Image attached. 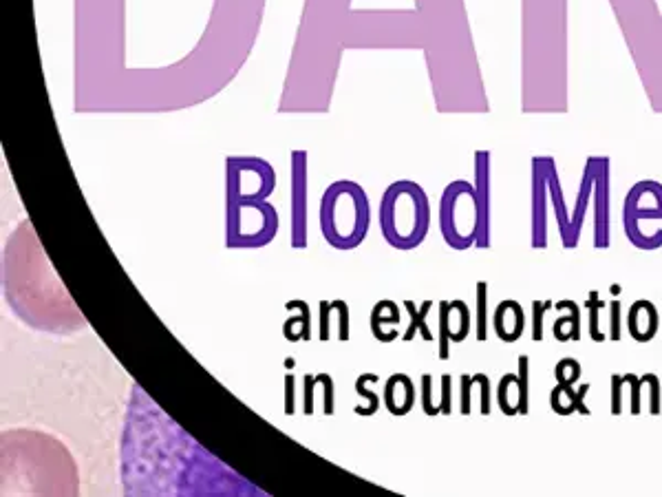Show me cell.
<instances>
[{
    "label": "cell",
    "mask_w": 662,
    "mask_h": 497,
    "mask_svg": "<svg viewBox=\"0 0 662 497\" xmlns=\"http://www.w3.org/2000/svg\"><path fill=\"white\" fill-rule=\"evenodd\" d=\"M658 327H660V316H658L656 305L647 299L634 301L632 308H629V312H627L629 336H632L638 343H649L651 338L658 334Z\"/></svg>",
    "instance_id": "5bb4252c"
},
{
    "label": "cell",
    "mask_w": 662,
    "mask_h": 497,
    "mask_svg": "<svg viewBox=\"0 0 662 497\" xmlns=\"http://www.w3.org/2000/svg\"><path fill=\"white\" fill-rule=\"evenodd\" d=\"M276 188V173L261 157H228L226 195L228 202H268Z\"/></svg>",
    "instance_id": "5b68a950"
},
{
    "label": "cell",
    "mask_w": 662,
    "mask_h": 497,
    "mask_svg": "<svg viewBox=\"0 0 662 497\" xmlns=\"http://www.w3.org/2000/svg\"><path fill=\"white\" fill-rule=\"evenodd\" d=\"M552 308V301H532V341H543V319Z\"/></svg>",
    "instance_id": "484cf974"
},
{
    "label": "cell",
    "mask_w": 662,
    "mask_h": 497,
    "mask_svg": "<svg viewBox=\"0 0 662 497\" xmlns=\"http://www.w3.org/2000/svg\"><path fill=\"white\" fill-rule=\"evenodd\" d=\"M292 248H307V153H292Z\"/></svg>",
    "instance_id": "ba28073f"
},
{
    "label": "cell",
    "mask_w": 662,
    "mask_h": 497,
    "mask_svg": "<svg viewBox=\"0 0 662 497\" xmlns=\"http://www.w3.org/2000/svg\"><path fill=\"white\" fill-rule=\"evenodd\" d=\"M318 385V380L316 376L312 374H305L303 378V411H305V416H312L314 414V389Z\"/></svg>",
    "instance_id": "f546056e"
},
{
    "label": "cell",
    "mask_w": 662,
    "mask_h": 497,
    "mask_svg": "<svg viewBox=\"0 0 662 497\" xmlns=\"http://www.w3.org/2000/svg\"><path fill=\"white\" fill-rule=\"evenodd\" d=\"M371 204L360 184L338 179L329 184L320 199V232L336 250H354L367 239Z\"/></svg>",
    "instance_id": "7a4b0ae2"
},
{
    "label": "cell",
    "mask_w": 662,
    "mask_h": 497,
    "mask_svg": "<svg viewBox=\"0 0 662 497\" xmlns=\"http://www.w3.org/2000/svg\"><path fill=\"white\" fill-rule=\"evenodd\" d=\"M654 219H662V184L654 179H643L629 188L623 206L625 235L636 248L640 243V224Z\"/></svg>",
    "instance_id": "8992f818"
},
{
    "label": "cell",
    "mask_w": 662,
    "mask_h": 497,
    "mask_svg": "<svg viewBox=\"0 0 662 497\" xmlns=\"http://www.w3.org/2000/svg\"><path fill=\"white\" fill-rule=\"evenodd\" d=\"M404 308L409 310L411 314V325H409V330L407 334H404L402 338L404 341H413L415 338V332H422V338L424 341H433V334L429 330V323H426V316H429L431 308H433V301H424L420 308L418 305H415L413 301H404Z\"/></svg>",
    "instance_id": "44dd1931"
},
{
    "label": "cell",
    "mask_w": 662,
    "mask_h": 497,
    "mask_svg": "<svg viewBox=\"0 0 662 497\" xmlns=\"http://www.w3.org/2000/svg\"><path fill=\"white\" fill-rule=\"evenodd\" d=\"M440 230L453 250L473 248L479 237V204L477 190L466 179L444 188L440 197Z\"/></svg>",
    "instance_id": "3957f363"
},
{
    "label": "cell",
    "mask_w": 662,
    "mask_h": 497,
    "mask_svg": "<svg viewBox=\"0 0 662 497\" xmlns=\"http://www.w3.org/2000/svg\"><path fill=\"white\" fill-rule=\"evenodd\" d=\"M320 383H323V411H325V416H331L334 414V380H331L329 374H318L316 376Z\"/></svg>",
    "instance_id": "4dcf8cb0"
},
{
    "label": "cell",
    "mask_w": 662,
    "mask_h": 497,
    "mask_svg": "<svg viewBox=\"0 0 662 497\" xmlns=\"http://www.w3.org/2000/svg\"><path fill=\"white\" fill-rule=\"evenodd\" d=\"M640 380L649 387V414L651 416H660V380L656 374H645L640 376Z\"/></svg>",
    "instance_id": "4316f807"
},
{
    "label": "cell",
    "mask_w": 662,
    "mask_h": 497,
    "mask_svg": "<svg viewBox=\"0 0 662 497\" xmlns=\"http://www.w3.org/2000/svg\"><path fill=\"white\" fill-rule=\"evenodd\" d=\"M279 215L270 202H228L226 246L230 250H254L274 241Z\"/></svg>",
    "instance_id": "277c9868"
},
{
    "label": "cell",
    "mask_w": 662,
    "mask_h": 497,
    "mask_svg": "<svg viewBox=\"0 0 662 497\" xmlns=\"http://www.w3.org/2000/svg\"><path fill=\"white\" fill-rule=\"evenodd\" d=\"M329 321H331V301H320V341H329L331 338Z\"/></svg>",
    "instance_id": "e575fe53"
},
{
    "label": "cell",
    "mask_w": 662,
    "mask_h": 497,
    "mask_svg": "<svg viewBox=\"0 0 662 497\" xmlns=\"http://www.w3.org/2000/svg\"><path fill=\"white\" fill-rule=\"evenodd\" d=\"M331 310L338 312V338L340 341H349V305L345 301H331Z\"/></svg>",
    "instance_id": "83f0119b"
},
{
    "label": "cell",
    "mask_w": 662,
    "mask_h": 497,
    "mask_svg": "<svg viewBox=\"0 0 662 497\" xmlns=\"http://www.w3.org/2000/svg\"><path fill=\"white\" fill-rule=\"evenodd\" d=\"M285 305H292V308L298 310L296 316H292V319H287L285 325H283V334L287 341H309V338H312V316H309V305L305 301H290V303H285Z\"/></svg>",
    "instance_id": "ffe728a7"
},
{
    "label": "cell",
    "mask_w": 662,
    "mask_h": 497,
    "mask_svg": "<svg viewBox=\"0 0 662 497\" xmlns=\"http://www.w3.org/2000/svg\"><path fill=\"white\" fill-rule=\"evenodd\" d=\"M554 378H557L559 385H576L581 378V365L574 358H563V361L557 363L554 367Z\"/></svg>",
    "instance_id": "d4e9b609"
},
{
    "label": "cell",
    "mask_w": 662,
    "mask_h": 497,
    "mask_svg": "<svg viewBox=\"0 0 662 497\" xmlns=\"http://www.w3.org/2000/svg\"><path fill=\"white\" fill-rule=\"evenodd\" d=\"M594 160V190H596V221H594V248H610V160L592 157Z\"/></svg>",
    "instance_id": "9c48e42d"
},
{
    "label": "cell",
    "mask_w": 662,
    "mask_h": 497,
    "mask_svg": "<svg viewBox=\"0 0 662 497\" xmlns=\"http://www.w3.org/2000/svg\"><path fill=\"white\" fill-rule=\"evenodd\" d=\"M530 358L519 356L517 374H506L499 380L497 400L506 416H526L530 411Z\"/></svg>",
    "instance_id": "52a82bcc"
},
{
    "label": "cell",
    "mask_w": 662,
    "mask_h": 497,
    "mask_svg": "<svg viewBox=\"0 0 662 497\" xmlns=\"http://www.w3.org/2000/svg\"><path fill=\"white\" fill-rule=\"evenodd\" d=\"M402 321L400 308L393 301L384 299L371 310V332L380 343H391L400 336L398 325Z\"/></svg>",
    "instance_id": "e0dca14e"
},
{
    "label": "cell",
    "mask_w": 662,
    "mask_h": 497,
    "mask_svg": "<svg viewBox=\"0 0 662 497\" xmlns=\"http://www.w3.org/2000/svg\"><path fill=\"white\" fill-rule=\"evenodd\" d=\"M415 403V387L407 374H393L384 385V407L391 416H407Z\"/></svg>",
    "instance_id": "2e32d148"
},
{
    "label": "cell",
    "mask_w": 662,
    "mask_h": 497,
    "mask_svg": "<svg viewBox=\"0 0 662 497\" xmlns=\"http://www.w3.org/2000/svg\"><path fill=\"white\" fill-rule=\"evenodd\" d=\"M475 190L479 204V237L477 248L486 250L490 246V153H475Z\"/></svg>",
    "instance_id": "7c38bea8"
},
{
    "label": "cell",
    "mask_w": 662,
    "mask_h": 497,
    "mask_svg": "<svg viewBox=\"0 0 662 497\" xmlns=\"http://www.w3.org/2000/svg\"><path fill=\"white\" fill-rule=\"evenodd\" d=\"M554 308H557L559 312H568V314H563V316H559L557 321H554V325H552L554 338H557V341H561V343L581 341V310H579V305H576L570 299H565V301L554 303Z\"/></svg>",
    "instance_id": "d6986e66"
},
{
    "label": "cell",
    "mask_w": 662,
    "mask_h": 497,
    "mask_svg": "<svg viewBox=\"0 0 662 497\" xmlns=\"http://www.w3.org/2000/svg\"><path fill=\"white\" fill-rule=\"evenodd\" d=\"M471 332V310L464 301H442L440 303V361H446L448 343H462Z\"/></svg>",
    "instance_id": "30bf717a"
},
{
    "label": "cell",
    "mask_w": 662,
    "mask_h": 497,
    "mask_svg": "<svg viewBox=\"0 0 662 497\" xmlns=\"http://www.w3.org/2000/svg\"><path fill=\"white\" fill-rule=\"evenodd\" d=\"M380 230L384 241L395 250H415L429 235L431 228V204L426 190L400 179L384 190L380 202Z\"/></svg>",
    "instance_id": "6da1fadb"
},
{
    "label": "cell",
    "mask_w": 662,
    "mask_h": 497,
    "mask_svg": "<svg viewBox=\"0 0 662 497\" xmlns=\"http://www.w3.org/2000/svg\"><path fill=\"white\" fill-rule=\"evenodd\" d=\"M477 338L486 341L488 338V283H477Z\"/></svg>",
    "instance_id": "cb8c5ba5"
},
{
    "label": "cell",
    "mask_w": 662,
    "mask_h": 497,
    "mask_svg": "<svg viewBox=\"0 0 662 497\" xmlns=\"http://www.w3.org/2000/svg\"><path fill=\"white\" fill-rule=\"evenodd\" d=\"M548 184L541 157L532 160V248L548 246Z\"/></svg>",
    "instance_id": "8fae6325"
},
{
    "label": "cell",
    "mask_w": 662,
    "mask_h": 497,
    "mask_svg": "<svg viewBox=\"0 0 662 497\" xmlns=\"http://www.w3.org/2000/svg\"><path fill=\"white\" fill-rule=\"evenodd\" d=\"M285 414H294V376H285Z\"/></svg>",
    "instance_id": "f35d334b"
},
{
    "label": "cell",
    "mask_w": 662,
    "mask_h": 497,
    "mask_svg": "<svg viewBox=\"0 0 662 497\" xmlns=\"http://www.w3.org/2000/svg\"><path fill=\"white\" fill-rule=\"evenodd\" d=\"M479 380V400H482V416L490 414V378L486 374H477Z\"/></svg>",
    "instance_id": "d590c367"
},
{
    "label": "cell",
    "mask_w": 662,
    "mask_h": 497,
    "mask_svg": "<svg viewBox=\"0 0 662 497\" xmlns=\"http://www.w3.org/2000/svg\"><path fill=\"white\" fill-rule=\"evenodd\" d=\"M585 308L587 314H590V323H587V332H590V338L594 343H603L605 338V330H601V312H605V301H601V294L599 290H592L590 296H587L585 301Z\"/></svg>",
    "instance_id": "7402d4cb"
},
{
    "label": "cell",
    "mask_w": 662,
    "mask_h": 497,
    "mask_svg": "<svg viewBox=\"0 0 662 497\" xmlns=\"http://www.w3.org/2000/svg\"><path fill=\"white\" fill-rule=\"evenodd\" d=\"M621 301L610 303V338L612 341H621Z\"/></svg>",
    "instance_id": "836d02e7"
},
{
    "label": "cell",
    "mask_w": 662,
    "mask_h": 497,
    "mask_svg": "<svg viewBox=\"0 0 662 497\" xmlns=\"http://www.w3.org/2000/svg\"><path fill=\"white\" fill-rule=\"evenodd\" d=\"M369 380H378V374H360L356 380V394L367 400V405H358L354 411L358 416H373L380 409V398L376 396V391L367 389Z\"/></svg>",
    "instance_id": "603a6c76"
},
{
    "label": "cell",
    "mask_w": 662,
    "mask_h": 497,
    "mask_svg": "<svg viewBox=\"0 0 662 497\" xmlns=\"http://www.w3.org/2000/svg\"><path fill=\"white\" fill-rule=\"evenodd\" d=\"M623 376H612V416H621L623 411Z\"/></svg>",
    "instance_id": "d6a6232c"
},
{
    "label": "cell",
    "mask_w": 662,
    "mask_h": 497,
    "mask_svg": "<svg viewBox=\"0 0 662 497\" xmlns=\"http://www.w3.org/2000/svg\"><path fill=\"white\" fill-rule=\"evenodd\" d=\"M451 385L453 378L451 376H442V400H440V414L451 416L453 403H451Z\"/></svg>",
    "instance_id": "74e56055"
},
{
    "label": "cell",
    "mask_w": 662,
    "mask_h": 497,
    "mask_svg": "<svg viewBox=\"0 0 662 497\" xmlns=\"http://www.w3.org/2000/svg\"><path fill=\"white\" fill-rule=\"evenodd\" d=\"M543 162V171H546V184H548V195L552 197V206L557 210V221H559V232H561V243L565 250H574L579 246V235L574 232L572 226V217L565 213V202L561 195V184L557 177V164H554L552 157H541Z\"/></svg>",
    "instance_id": "4fadbf2b"
},
{
    "label": "cell",
    "mask_w": 662,
    "mask_h": 497,
    "mask_svg": "<svg viewBox=\"0 0 662 497\" xmlns=\"http://www.w3.org/2000/svg\"><path fill=\"white\" fill-rule=\"evenodd\" d=\"M493 327L504 343L519 341L523 330H526V314H523L521 305L512 299L501 301L493 316Z\"/></svg>",
    "instance_id": "9a60e30c"
},
{
    "label": "cell",
    "mask_w": 662,
    "mask_h": 497,
    "mask_svg": "<svg viewBox=\"0 0 662 497\" xmlns=\"http://www.w3.org/2000/svg\"><path fill=\"white\" fill-rule=\"evenodd\" d=\"M431 394H433L431 376L424 374L422 376V409H424L426 416H437V414H440V409H437V405H433Z\"/></svg>",
    "instance_id": "1f68e13d"
},
{
    "label": "cell",
    "mask_w": 662,
    "mask_h": 497,
    "mask_svg": "<svg viewBox=\"0 0 662 497\" xmlns=\"http://www.w3.org/2000/svg\"><path fill=\"white\" fill-rule=\"evenodd\" d=\"M473 376H462V414L464 416H471V396H473Z\"/></svg>",
    "instance_id": "8d00e7d4"
},
{
    "label": "cell",
    "mask_w": 662,
    "mask_h": 497,
    "mask_svg": "<svg viewBox=\"0 0 662 497\" xmlns=\"http://www.w3.org/2000/svg\"><path fill=\"white\" fill-rule=\"evenodd\" d=\"M625 383L632 387V416H640V403H643V380L636 374H625Z\"/></svg>",
    "instance_id": "f1b7e54d"
},
{
    "label": "cell",
    "mask_w": 662,
    "mask_h": 497,
    "mask_svg": "<svg viewBox=\"0 0 662 497\" xmlns=\"http://www.w3.org/2000/svg\"><path fill=\"white\" fill-rule=\"evenodd\" d=\"M587 391H590V383H583L579 387V391L574 389V385L557 383V387H554L550 394V407L554 414H559V416H572V414H576V411L583 416H590V409H587L583 403Z\"/></svg>",
    "instance_id": "ac0fdd59"
}]
</instances>
